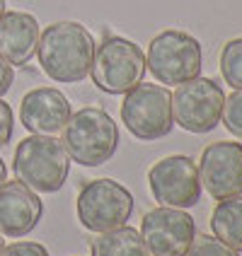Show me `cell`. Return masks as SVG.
Returning <instances> with one entry per match:
<instances>
[{
  "mask_svg": "<svg viewBox=\"0 0 242 256\" xmlns=\"http://www.w3.org/2000/svg\"><path fill=\"white\" fill-rule=\"evenodd\" d=\"M39 22L29 12L10 10L0 17V56L10 66H27L37 54Z\"/></svg>",
  "mask_w": 242,
  "mask_h": 256,
  "instance_id": "14",
  "label": "cell"
},
{
  "mask_svg": "<svg viewBox=\"0 0 242 256\" xmlns=\"http://www.w3.org/2000/svg\"><path fill=\"white\" fill-rule=\"evenodd\" d=\"M0 256H49V252L39 242H13L10 246H3Z\"/></svg>",
  "mask_w": 242,
  "mask_h": 256,
  "instance_id": "20",
  "label": "cell"
},
{
  "mask_svg": "<svg viewBox=\"0 0 242 256\" xmlns=\"http://www.w3.org/2000/svg\"><path fill=\"white\" fill-rule=\"evenodd\" d=\"M225 94L211 78H191L172 94V118L189 133H208L220 124Z\"/></svg>",
  "mask_w": 242,
  "mask_h": 256,
  "instance_id": "8",
  "label": "cell"
},
{
  "mask_svg": "<svg viewBox=\"0 0 242 256\" xmlns=\"http://www.w3.org/2000/svg\"><path fill=\"white\" fill-rule=\"evenodd\" d=\"M211 230L230 249L242 252V196L218 200L211 215Z\"/></svg>",
  "mask_w": 242,
  "mask_h": 256,
  "instance_id": "16",
  "label": "cell"
},
{
  "mask_svg": "<svg viewBox=\"0 0 242 256\" xmlns=\"http://www.w3.org/2000/svg\"><path fill=\"white\" fill-rule=\"evenodd\" d=\"M121 121L131 136L138 140H157L170 136L172 118V94L162 85H138L126 92L121 104Z\"/></svg>",
  "mask_w": 242,
  "mask_h": 256,
  "instance_id": "7",
  "label": "cell"
},
{
  "mask_svg": "<svg viewBox=\"0 0 242 256\" xmlns=\"http://www.w3.org/2000/svg\"><path fill=\"white\" fill-rule=\"evenodd\" d=\"M13 82H15V70H13V66H10V63H8L5 58L0 56V97L10 92Z\"/></svg>",
  "mask_w": 242,
  "mask_h": 256,
  "instance_id": "22",
  "label": "cell"
},
{
  "mask_svg": "<svg viewBox=\"0 0 242 256\" xmlns=\"http://www.w3.org/2000/svg\"><path fill=\"white\" fill-rule=\"evenodd\" d=\"M220 72L223 80L235 90H242V36L230 39L220 51Z\"/></svg>",
  "mask_w": 242,
  "mask_h": 256,
  "instance_id": "17",
  "label": "cell"
},
{
  "mask_svg": "<svg viewBox=\"0 0 242 256\" xmlns=\"http://www.w3.org/2000/svg\"><path fill=\"white\" fill-rule=\"evenodd\" d=\"M63 148L73 162L83 167H100L114 157L119 148V128L104 109H78L63 126Z\"/></svg>",
  "mask_w": 242,
  "mask_h": 256,
  "instance_id": "3",
  "label": "cell"
},
{
  "mask_svg": "<svg viewBox=\"0 0 242 256\" xmlns=\"http://www.w3.org/2000/svg\"><path fill=\"white\" fill-rule=\"evenodd\" d=\"M148 186L160 206L170 208H191L201 198L199 167L191 157L170 155L157 160L148 170Z\"/></svg>",
  "mask_w": 242,
  "mask_h": 256,
  "instance_id": "9",
  "label": "cell"
},
{
  "mask_svg": "<svg viewBox=\"0 0 242 256\" xmlns=\"http://www.w3.org/2000/svg\"><path fill=\"white\" fill-rule=\"evenodd\" d=\"M3 12H5V0H0V17H3Z\"/></svg>",
  "mask_w": 242,
  "mask_h": 256,
  "instance_id": "24",
  "label": "cell"
},
{
  "mask_svg": "<svg viewBox=\"0 0 242 256\" xmlns=\"http://www.w3.org/2000/svg\"><path fill=\"white\" fill-rule=\"evenodd\" d=\"M138 232L150 256H184L196 237V225L182 208L160 206L143 215Z\"/></svg>",
  "mask_w": 242,
  "mask_h": 256,
  "instance_id": "10",
  "label": "cell"
},
{
  "mask_svg": "<svg viewBox=\"0 0 242 256\" xmlns=\"http://www.w3.org/2000/svg\"><path fill=\"white\" fill-rule=\"evenodd\" d=\"M220 118L235 138H242V90H235L230 97H225Z\"/></svg>",
  "mask_w": 242,
  "mask_h": 256,
  "instance_id": "19",
  "label": "cell"
},
{
  "mask_svg": "<svg viewBox=\"0 0 242 256\" xmlns=\"http://www.w3.org/2000/svg\"><path fill=\"white\" fill-rule=\"evenodd\" d=\"M8 182V167H5V162H3V157H0V186Z\"/></svg>",
  "mask_w": 242,
  "mask_h": 256,
  "instance_id": "23",
  "label": "cell"
},
{
  "mask_svg": "<svg viewBox=\"0 0 242 256\" xmlns=\"http://www.w3.org/2000/svg\"><path fill=\"white\" fill-rule=\"evenodd\" d=\"M44 206L39 194L22 182H5L0 186V234L3 237H25L39 225Z\"/></svg>",
  "mask_w": 242,
  "mask_h": 256,
  "instance_id": "13",
  "label": "cell"
},
{
  "mask_svg": "<svg viewBox=\"0 0 242 256\" xmlns=\"http://www.w3.org/2000/svg\"><path fill=\"white\" fill-rule=\"evenodd\" d=\"M184 256H240V252L230 249L215 234H196Z\"/></svg>",
  "mask_w": 242,
  "mask_h": 256,
  "instance_id": "18",
  "label": "cell"
},
{
  "mask_svg": "<svg viewBox=\"0 0 242 256\" xmlns=\"http://www.w3.org/2000/svg\"><path fill=\"white\" fill-rule=\"evenodd\" d=\"M95 36L80 22H54L39 34L37 54L42 70L54 82H80L90 75Z\"/></svg>",
  "mask_w": 242,
  "mask_h": 256,
  "instance_id": "1",
  "label": "cell"
},
{
  "mask_svg": "<svg viewBox=\"0 0 242 256\" xmlns=\"http://www.w3.org/2000/svg\"><path fill=\"white\" fill-rule=\"evenodd\" d=\"M75 210L85 230L107 232L126 225L133 213V196L114 179H92L80 188Z\"/></svg>",
  "mask_w": 242,
  "mask_h": 256,
  "instance_id": "6",
  "label": "cell"
},
{
  "mask_svg": "<svg viewBox=\"0 0 242 256\" xmlns=\"http://www.w3.org/2000/svg\"><path fill=\"white\" fill-rule=\"evenodd\" d=\"M92 256H150L141 240V232L133 228H114L107 232H97L90 244Z\"/></svg>",
  "mask_w": 242,
  "mask_h": 256,
  "instance_id": "15",
  "label": "cell"
},
{
  "mask_svg": "<svg viewBox=\"0 0 242 256\" xmlns=\"http://www.w3.org/2000/svg\"><path fill=\"white\" fill-rule=\"evenodd\" d=\"M71 102L56 87H37L22 97L20 104V121L29 133L51 136L63 130L71 118Z\"/></svg>",
  "mask_w": 242,
  "mask_h": 256,
  "instance_id": "12",
  "label": "cell"
},
{
  "mask_svg": "<svg viewBox=\"0 0 242 256\" xmlns=\"http://www.w3.org/2000/svg\"><path fill=\"white\" fill-rule=\"evenodd\" d=\"M92 82L107 94H126L145 75V54L124 36H107L95 48Z\"/></svg>",
  "mask_w": 242,
  "mask_h": 256,
  "instance_id": "5",
  "label": "cell"
},
{
  "mask_svg": "<svg viewBox=\"0 0 242 256\" xmlns=\"http://www.w3.org/2000/svg\"><path fill=\"white\" fill-rule=\"evenodd\" d=\"M3 246H5V242H3V234H0V252H3Z\"/></svg>",
  "mask_w": 242,
  "mask_h": 256,
  "instance_id": "25",
  "label": "cell"
},
{
  "mask_svg": "<svg viewBox=\"0 0 242 256\" xmlns=\"http://www.w3.org/2000/svg\"><path fill=\"white\" fill-rule=\"evenodd\" d=\"M13 130H15L13 109H10V104H8V102H3V97H0V148L10 142Z\"/></svg>",
  "mask_w": 242,
  "mask_h": 256,
  "instance_id": "21",
  "label": "cell"
},
{
  "mask_svg": "<svg viewBox=\"0 0 242 256\" xmlns=\"http://www.w3.org/2000/svg\"><path fill=\"white\" fill-rule=\"evenodd\" d=\"M201 186L215 200L242 196V145L232 140L211 142L199 160Z\"/></svg>",
  "mask_w": 242,
  "mask_h": 256,
  "instance_id": "11",
  "label": "cell"
},
{
  "mask_svg": "<svg viewBox=\"0 0 242 256\" xmlns=\"http://www.w3.org/2000/svg\"><path fill=\"white\" fill-rule=\"evenodd\" d=\"M68 170H71V157L63 142H58L51 136L32 133L29 138L20 140L15 150V176L34 194H56L66 184Z\"/></svg>",
  "mask_w": 242,
  "mask_h": 256,
  "instance_id": "2",
  "label": "cell"
},
{
  "mask_svg": "<svg viewBox=\"0 0 242 256\" xmlns=\"http://www.w3.org/2000/svg\"><path fill=\"white\" fill-rule=\"evenodd\" d=\"M201 44L179 29H165L148 44L145 68L160 85H182L201 72Z\"/></svg>",
  "mask_w": 242,
  "mask_h": 256,
  "instance_id": "4",
  "label": "cell"
}]
</instances>
